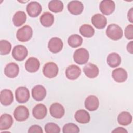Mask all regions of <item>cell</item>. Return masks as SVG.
I'll return each instance as SVG.
<instances>
[{
	"mask_svg": "<svg viewBox=\"0 0 133 133\" xmlns=\"http://www.w3.org/2000/svg\"><path fill=\"white\" fill-rule=\"evenodd\" d=\"M99 106L98 98L94 95L88 96L85 101V107L86 109L90 111L96 110Z\"/></svg>",
	"mask_w": 133,
	"mask_h": 133,
	"instance_id": "obj_18",
	"label": "cell"
},
{
	"mask_svg": "<svg viewBox=\"0 0 133 133\" xmlns=\"http://www.w3.org/2000/svg\"><path fill=\"white\" fill-rule=\"evenodd\" d=\"M107 64L111 68L118 66L121 63V57L117 53H111L107 57Z\"/></svg>",
	"mask_w": 133,
	"mask_h": 133,
	"instance_id": "obj_25",
	"label": "cell"
},
{
	"mask_svg": "<svg viewBox=\"0 0 133 133\" xmlns=\"http://www.w3.org/2000/svg\"><path fill=\"white\" fill-rule=\"evenodd\" d=\"M49 9L55 13L60 12L63 9V4L60 0H52L48 3Z\"/></svg>",
	"mask_w": 133,
	"mask_h": 133,
	"instance_id": "obj_29",
	"label": "cell"
},
{
	"mask_svg": "<svg viewBox=\"0 0 133 133\" xmlns=\"http://www.w3.org/2000/svg\"><path fill=\"white\" fill-rule=\"evenodd\" d=\"M132 116L128 112L124 111L119 114L117 117L118 123L123 126H127L132 122Z\"/></svg>",
	"mask_w": 133,
	"mask_h": 133,
	"instance_id": "obj_28",
	"label": "cell"
},
{
	"mask_svg": "<svg viewBox=\"0 0 133 133\" xmlns=\"http://www.w3.org/2000/svg\"><path fill=\"white\" fill-rule=\"evenodd\" d=\"M40 66L39 61L36 58L30 57L25 62V68L26 70L30 73L37 71Z\"/></svg>",
	"mask_w": 133,
	"mask_h": 133,
	"instance_id": "obj_21",
	"label": "cell"
},
{
	"mask_svg": "<svg viewBox=\"0 0 133 133\" xmlns=\"http://www.w3.org/2000/svg\"><path fill=\"white\" fill-rule=\"evenodd\" d=\"M62 132L63 133H78L79 132V128L75 124L69 123L63 126Z\"/></svg>",
	"mask_w": 133,
	"mask_h": 133,
	"instance_id": "obj_33",
	"label": "cell"
},
{
	"mask_svg": "<svg viewBox=\"0 0 133 133\" xmlns=\"http://www.w3.org/2000/svg\"><path fill=\"white\" fill-rule=\"evenodd\" d=\"M47 113L46 107L42 103L36 104L33 109L32 114L34 118L37 119H42L44 118Z\"/></svg>",
	"mask_w": 133,
	"mask_h": 133,
	"instance_id": "obj_14",
	"label": "cell"
},
{
	"mask_svg": "<svg viewBox=\"0 0 133 133\" xmlns=\"http://www.w3.org/2000/svg\"><path fill=\"white\" fill-rule=\"evenodd\" d=\"M45 131L46 133H59L60 127L54 123H48L45 126Z\"/></svg>",
	"mask_w": 133,
	"mask_h": 133,
	"instance_id": "obj_34",
	"label": "cell"
},
{
	"mask_svg": "<svg viewBox=\"0 0 133 133\" xmlns=\"http://www.w3.org/2000/svg\"><path fill=\"white\" fill-rule=\"evenodd\" d=\"M79 32L84 37L89 38L91 37L94 35L95 30L93 27L90 25L85 24L80 27Z\"/></svg>",
	"mask_w": 133,
	"mask_h": 133,
	"instance_id": "obj_31",
	"label": "cell"
},
{
	"mask_svg": "<svg viewBox=\"0 0 133 133\" xmlns=\"http://www.w3.org/2000/svg\"><path fill=\"white\" fill-rule=\"evenodd\" d=\"M19 67L17 63L10 62L6 65L4 69L5 74L9 78H15L18 75Z\"/></svg>",
	"mask_w": 133,
	"mask_h": 133,
	"instance_id": "obj_22",
	"label": "cell"
},
{
	"mask_svg": "<svg viewBox=\"0 0 133 133\" xmlns=\"http://www.w3.org/2000/svg\"><path fill=\"white\" fill-rule=\"evenodd\" d=\"M33 30L31 26L26 25L18 29L17 32L16 37L18 41L25 42L29 41L32 37Z\"/></svg>",
	"mask_w": 133,
	"mask_h": 133,
	"instance_id": "obj_2",
	"label": "cell"
},
{
	"mask_svg": "<svg viewBox=\"0 0 133 133\" xmlns=\"http://www.w3.org/2000/svg\"><path fill=\"white\" fill-rule=\"evenodd\" d=\"M125 36L128 39L133 38V25L132 24L128 25L125 29Z\"/></svg>",
	"mask_w": 133,
	"mask_h": 133,
	"instance_id": "obj_35",
	"label": "cell"
},
{
	"mask_svg": "<svg viewBox=\"0 0 133 133\" xmlns=\"http://www.w3.org/2000/svg\"><path fill=\"white\" fill-rule=\"evenodd\" d=\"M59 72V68L57 64L53 62H48L43 66V73L45 76L49 78L56 77Z\"/></svg>",
	"mask_w": 133,
	"mask_h": 133,
	"instance_id": "obj_4",
	"label": "cell"
},
{
	"mask_svg": "<svg viewBox=\"0 0 133 133\" xmlns=\"http://www.w3.org/2000/svg\"><path fill=\"white\" fill-rule=\"evenodd\" d=\"M91 22L97 29H102L105 27L107 21L104 15L100 14H96L92 17Z\"/></svg>",
	"mask_w": 133,
	"mask_h": 133,
	"instance_id": "obj_17",
	"label": "cell"
},
{
	"mask_svg": "<svg viewBox=\"0 0 133 133\" xmlns=\"http://www.w3.org/2000/svg\"><path fill=\"white\" fill-rule=\"evenodd\" d=\"M11 45L7 40H1L0 41V54L2 55H6L10 52Z\"/></svg>",
	"mask_w": 133,
	"mask_h": 133,
	"instance_id": "obj_32",
	"label": "cell"
},
{
	"mask_svg": "<svg viewBox=\"0 0 133 133\" xmlns=\"http://www.w3.org/2000/svg\"><path fill=\"white\" fill-rule=\"evenodd\" d=\"M63 42L62 40L57 37L51 38L48 42V48L50 51L52 53L60 52L63 48Z\"/></svg>",
	"mask_w": 133,
	"mask_h": 133,
	"instance_id": "obj_9",
	"label": "cell"
},
{
	"mask_svg": "<svg viewBox=\"0 0 133 133\" xmlns=\"http://www.w3.org/2000/svg\"><path fill=\"white\" fill-rule=\"evenodd\" d=\"M106 35L109 38L117 41L122 37L123 32L122 28L118 25L113 23L110 24L107 27Z\"/></svg>",
	"mask_w": 133,
	"mask_h": 133,
	"instance_id": "obj_1",
	"label": "cell"
},
{
	"mask_svg": "<svg viewBox=\"0 0 133 133\" xmlns=\"http://www.w3.org/2000/svg\"><path fill=\"white\" fill-rule=\"evenodd\" d=\"M112 132H122V133H127V131L123 127H117L116 128L114 129V130H113L112 131Z\"/></svg>",
	"mask_w": 133,
	"mask_h": 133,
	"instance_id": "obj_38",
	"label": "cell"
},
{
	"mask_svg": "<svg viewBox=\"0 0 133 133\" xmlns=\"http://www.w3.org/2000/svg\"><path fill=\"white\" fill-rule=\"evenodd\" d=\"M127 51L129 52L130 54H132L133 53V48H132V41H130L129 42L126 47Z\"/></svg>",
	"mask_w": 133,
	"mask_h": 133,
	"instance_id": "obj_39",
	"label": "cell"
},
{
	"mask_svg": "<svg viewBox=\"0 0 133 133\" xmlns=\"http://www.w3.org/2000/svg\"><path fill=\"white\" fill-rule=\"evenodd\" d=\"M89 52L84 48L76 49L73 54V59L75 62L78 64H84L87 62L89 59Z\"/></svg>",
	"mask_w": 133,
	"mask_h": 133,
	"instance_id": "obj_3",
	"label": "cell"
},
{
	"mask_svg": "<svg viewBox=\"0 0 133 133\" xmlns=\"http://www.w3.org/2000/svg\"><path fill=\"white\" fill-rule=\"evenodd\" d=\"M15 96L16 100L19 103H25L29 100L30 97L29 90L25 87H19L15 91Z\"/></svg>",
	"mask_w": 133,
	"mask_h": 133,
	"instance_id": "obj_6",
	"label": "cell"
},
{
	"mask_svg": "<svg viewBox=\"0 0 133 133\" xmlns=\"http://www.w3.org/2000/svg\"><path fill=\"white\" fill-rule=\"evenodd\" d=\"M12 116L7 113L2 114L0 117V130H6L9 129L13 124Z\"/></svg>",
	"mask_w": 133,
	"mask_h": 133,
	"instance_id": "obj_23",
	"label": "cell"
},
{
	"mask_svg": "<svg viewBox=\"0 0 133 133\" xmlns=\"http://www.w3.org/2000/svg\"><path fill=\"white\" fill-rule=\"evenodd\" d=\"M28 51L27 48L23 45H17L12 49V56L17 61H23L27 57Z\"/></svg>",
	"mask_w": 133,
	"mask_h": 133,
	"instance_id": "obj_5",
	"label": "cell"
},
{
	"mask_svg": "<svg viewBox=\"0 0 133 133\" xmlns=\"http://www.w3.org/2000/svg\"><path fill=\"white\" fill-rule=\"evenodd\" d=\"M40 22L45 27H49L52 25L54 22V15L49 12L43 13L40 17Z\"/></svg>",
	"mask_w": 133,
	"mask_h": 133,
	"instance_id": "obj_27",
	"label": "cell"
},
{
	"mask_svg": "<svg viewBox=\"0 0 133 133\" xmlns=\"http://www.w3.org/2000/svg\"><path fill=\"white\" fill-rule=\"evenodd\" d=\"M83 71L87 77L90 78L96 77L99 73L98 66L91 63H87L83 68Z\"/></svg>",
	"mask_w": 133,
	"mask_h": 133,
	"instance_id": "obj_20",
	"label": "cell"
},
{
	"mask_svg": "<svg viewBox=\"0 0 133 133\" xmlns=\"http://www.w3.org/2000/svg\"><path fill=\"white\" fill-rule=\"evenodd\" d=\"M68 43L71 47L76 48L82 45L83 43V38L78 34H72L68 38Z\"/></svg>",
	"mask_w": 133,
	"mask_h": 133,
	"instance_id": "obj_30",
	"label": "cell"
},
{
	"mask_svg": "<svg viewBox=\"0 0 133 133\" xmlns=\"http://www.w3.org/2000/svg\"><path fill=\"white\" fill-rule=\"evenodd\" d=\"M47 94L45 88L41 85L35 86L32 89V96L36 101H42L46 97Z\"/></svg>",
	"mask_w": 133,
	"mask_h": 133,
	"instance_id": "obj_12",
	"label": "cell"
},
{
	"mask_svg": "<svg viewBox=\"0 0 133 133\" xmlns=\"http://www.w3.org/2000/svg\"><path fill=\"white\" fill-rule=\"evenodd\" d=\"M50 115L54 118H61L64 114L65 110L63 107L59 103H52L49 108Z\"/></svg>",
	"mask_w": 133,
	"mask_h": 133,
	"instance_id": "obj_11",
	"label": "cell"
},
{
	"mask_svg": "<svg viewBox=\"0 0 133 133\" xmlns=\"http://www.w3.org/2000/svg\"><path fill=\"white\" fill-rule=\"evenodd\" d=\"M115 3L113 1L103 0L100 3V11L104 15H109L111 14L115 10Z\"/></svg>",
	"mask_w": 133,
	"mask_h": 133,
	"instance_id": "obj_10",
	"label": "cell"
},
{
	"mask_svg": "<svg viewBox=\"0 0 133 133\" xmlns=\"http://www.w3.org/2000/svg\"><path fill=\"white\" fill-rule=\"evenodd\" d=\"M42 7L41 4L36 1H32L29 3L26 6V11L31 17H36L41 14Z\"/></svg>",
	"mask_w": 133,
	"mask_h": 133,
	"instance_id": "obj_8",
	"label": "cell"
},
{
	"mask_svg": "<svg viewBox=\"0 0 133 133\" xmlns=\"http://www.w3.org/2000/svg\"><path fill=\"white\" fill-rule=\"evenodd\" d=\"M14 100L12 92L8 89L2 90L0 93V101L2 104L7 106L12 103Z\"/></svg>",
	"mask_w": 133,
	"mask_h": 133,
	"instance_id": "obj_16",
	"label": "cell"
},
{
	"mask_svg": "<svg viewBox=\"0 0 133 133\" xmlns=\"http://www.w3.org/2000/svg\"><path fill=\"white\" fill-rule=\"evenodd\" d=\"M75 119L81 124H86L90 121V115L87 111L84 109L77 110L74 115Z\"/></svg>",
	"mask_w": 133,
	"mask_h": 133,
	"instance_id": "obj_24",
	"label": "cell"
},
{
	"mask_svg": "<svg viewBox=\"0 0 133 133\" xmlns=\"http://www.w3.org/2000/svg\"><path fill=\"white\" fill-rule=\"evenodd\" d=\"M29 133H33V132H36V133H43V131L42 128V127L37 125H34L31 126L29 130H28Z\"/></svg>",
	"mask_w": 133,
	"mask_h": 133,
	"instance_id": "obj_36",
	"label": "cell"
},
{
	"mask_svg": "<svg viewBox=\"0 0 133 133\" xmlns=\"http://www.w3.org/2000/svg\"><path fill=\"white\" fill-rule=\"evenodd\" d=\"M132 14H133V8L131 7L128 11L127 13V18L129 22L131 23L133 22V19H132Z\"/></svg>",
	"mask_w": 133,
	"mask_h": 133,
	"instance_id": "obj_37",
	"label": "cell"
},
{
	"mask_svg": "<svg viewBox=\"0 0 133 133\" xmlns=\"http://www.w3.org/2000/svg\"><path fill=\"white\" fill-rule=\"evenodd\" d=\"M14 116L15 119L18 122L24 121L29 116V110L24 105H19L15 109Z\"/></svg>",
	"mask_w": 133,
	"mask_h": 133,
	"instance_id": "obj_7",
	"label": "cell"
},
{
	"mask_svg": "<svg viewBox=\"0 0 133 133\" xmlns=\"http://www.w3.org/2000/svg\"><path fill=\"white\" fill-rule=\"evenodd\" d=\"M68 9L71 14L78 15L83 12L84 6L83 3L79 1H72L69 3Z\"/></svg>",
	"mask_w": 133,
	"mask_h": 133,
	"instance_id": "obj_15",
	"label": "cell"
},
{
	"mask_svg": "<svg viewBox=\"0 0 133 133\" xmlns=\"http://www.w3.org/2000/svg\"><path fill=\"white\" fill-rule=\"evenodd\" d=\"M81 74V70L79 66L75 64L69 65L65 70L66 77L70 80L77 79Z\"/></svg>",
	"mask_w": 133,
	"mask_h": 133,
	"instance_id": "obj_13",
	"label": "cell"
},
{
	"mask_svg": "<svg viewBox=\"0 0 133 133\" xmlns=\"http://www.w3.org/2000/svg\"><path fill=\"white\" fill-rule=\"evenodd\" d=\"M26 20V15L23 11H18L16 12L12 18V22L15 26L17 27L20 26L23 24Z\"/></svg>",
	"mask_w": 133,
	"mask_h": 133,
	"instance_id": "obj_26",
	"label": "cell"
},
{
	"mask_svg": "<svg viewBox=\"0 0 133 133\" xmlns=\"http://www.w3.org/2000/svg\"><path fill=\"white\" fill-rule=\"evenodd\" d=\"M112 76L115 82L123 83L126 81L127 78V73L124 69L118 68L112 71Z\"/></svg>",
	"mask_w": 133,
	"mask_h": 133,
	"instance_id": "obj_19",
	"label": "cell"
}]
</instances>
